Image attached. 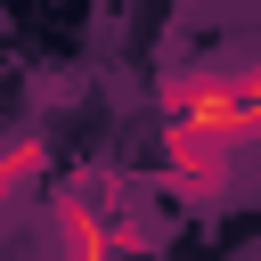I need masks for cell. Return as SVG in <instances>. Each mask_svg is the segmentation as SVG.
<instances>
[{"label":"cell","mask_w":261,"mask_h":261,"mask_svg":"<svg viewBox=\"0 0 261 261\" xmlns=\"http://www.w3.org/2000/svg\"><path fill=\"white\" fill-rule=\"evenodd\" d=\"M122 245H130V220H114V196L98 179L57 204V253L65 261H114Z\"/></svg>","instance_id":"7a4b0ae2"},{"label":"cell","mask_w":261,"mask_h":261,"mask_svg":"<svg viewBox=\"0 0 261 261\" xmlns=\"http://www.w3.org/2000/svg\"><path fill=\"white\" fill-rule=\"evenodd\" d=\"M163 114H171V155L179 171H196V188L220 179V155L261 139V65H220V73H171L163 82Z\"/></svg>","instance_id":"6da1fadb"},{"label":"cell","mask_w":261,"mask_h":261,"mask_svg":"<svg viewBox=\"0 0 261 261\" xmlns=\"http://www.w3.org/2000/svg\"><path fill=\"white\" fill-rule=\"evenodd\" d=\"M33 171H41V130H24V139H8V147H0V204H8Z\"/></svg>","instance_id":"3957f363"}]
</instances>
